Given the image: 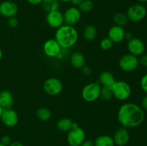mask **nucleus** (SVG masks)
Here are the masks:
<instances>
[{
	"instance_id": "f257e3e1",
	"label": "nucleus",
	"mask_w": 147,
	"mask_h": 146,
	"mask_svg": "<svg viewBox=\"0 0 147 146\" xmlns=\"http://www.w3.org/2000/svg\"><path fill=\"white\" fill-rule=\"evenodd\" d=\"M145 113L142 107L133 102H125L117 112V120L122 127L133 128L139 127L144 121Z\"/></svg>"
},
{
	"instance_id": "f03ea898",
	"label": "nucleus",
	"mask_w": 147,
	"mask_h": 146,
	"mask_svg": "<svg viewBox=\"0 0 147 146\" xmlns=\"http://www.w3.org/2000/svg\"><path fill=\"white\" fill-rule=\"evenodd\" d=\"M79 34L74 26L63 24L56 29L55 40L62 49H68L74 47L78 41Z\"/></svg>"
},
{
	"instance_id": "7ed1b4c3",
	"label": "nucleus",
	"mask_w": 147,
	"mask_h": 146,
	"mask_svg": "<svg viewBox=\"0 0 147 146\" xmlns=\"http://www.w3.org/2000/svg\"><path fill=\"white\" fill-rule=\"evenodd\" d=\"M113 97L119 101H126L131 94V87L130 84L123 80H119L113 83L111 87Z\"/></svg>"
},
{
	"instance_id": "20e7f679",
	"label": "nucleus",
	"mask_w": 147,
	"mask_h": 146,
	"mask_svg": "<svg viewBox=\"0 0 147 146\" xmlns=\"http://www.w3.org/2000/svg\"><path fill=\"white\" fill-rule=\"evenodd\" d=\"M101 85L98 82H90L86 84L81 90V97L88 102H93L100 98Z\"/></svg>"
},
{
	"instance_id": "39448f33",
	"label": "nucleus",
	"mask_w": 147,
	"mask_h": 146,
	"mask_svg": "<svg viewBox=\"0 0 147 146\" xmlns=\"http://www.w3.org/2000/svg\"><path fill=\"white\" fill-rule=\"evenodd\" d=\"M86 140V132L78 123H74L73 127L67 132V142L70 146H80Z\"/></svg>"
},
{
	"instance_id": "423d86ee",
	"label": "nucleus",
	"mask_w": 147,
	"mask_h": 146,
	"mask_svg": "<svg viewBox=\"0 0 147 146\" xmlns=\"http://www.w3.org/2000/svg\"><path fill=\"white\" fill-rule=\"evenodd\" d=\"M129 21L137 23L142 21L147 14L146 8L142 4H134L128 8L126 13Z\"/></svg>"
},
{
	"instance_id": "0eeeda50",
	"label": "nucleus",
	"mask_w": 147,
	"mask_h": 146,
	"mask_svg": "<svg viewBox=\"0 0 147 146\" xmlns=\"http://www.w3.org/2000/svg\"><path fill=\"white\" fill-rule=\"evenodd\" d=\"M43 90L50 96H57L62 92L63 84L61 80L56 77H50L43 83Z\"/></svg>"
},
{
	"instance_id": "6e6552de",
	"label": "nucleus",
	"mask_w": 147,
	"mask_h": 146,
	"mask_svg": "<svg viewBox=\"0 0 147 146\" xmlns=\"http://www.w3.org/2000/svg\"><path fill=\"white\" fill-rule=\"evenodd\" d=\"M139 60L137 57L131 54H126L122 56L119 62L121 70L125 72H131L138 68Z\"/></svg>"
},
{
	"instance_id": "1a4fd4ad",
	"label": "nucleus",
	"mask_w": 147,
	"mask_h": 146,
	"mask_svg": "<svg viewBox=\"0 0 147 146\" xmlns=\"http://www.w3.org/2000/svg\"><path fill=\"white\" fill-rule=\"evenodd\" d=\"M82 17V12L80 11L78 7H69L63 13L64 24L67 25L74 26L80 21Z\"/></svg>"
},
{
	"instance_id": "9d476101",
	"label": "nucleus",
	"mask_w": 147,
	"mask_h": 146,
	"mask_svg": "<svg viewBox=\"0 0 147 146\" xmlns=\"http://www.w3.org/2000/svg\"><path fill=\"white\" fill-rule=\"evenodd\" d=\"M44 54L50 58H57L62 51V48L55 39H48L43 44Z\"/></svg>"
},
{
	"instance_id": "9b49d317",
	"label": "nucleus",
	"mask_w": 147,
	"mask_h": 146,
	"mask_svg": "<svg viewBox=\"0 0 147 146\" xmlns=\"http://www.w3.org/2000/svg\"><path fill=\"white\" fill-rule=\"evenodd\" d=\"M126 47L129 54H133L136 57L143 55L146 49L144 42L137 37H133L128 40Z\"/></svg>"
},
{
	"instance_id": "f8f14e48",
	"label": "nucleus",
	"mask_w": 147,
	"mask_h": 146,
	"mask_svg": "<svg viewBox=\"0 0 147 146\" xmlns=\"http://www.w3.org/2000/svg\"><path fill=\"white\" fill-rule=\"evenodd\" d=\"M18 10L17 4L11 0H5L0 3V15L5 18L16 17Z\"/></svg>"
},
{
	"instance_id": "ddd939ff",
	"label": "nucleus",
	"mask_w": 147,
	"mask_h": 146,
	"mask_svg": "<svg viewBox=\"0 0 147 146\" xmlns=\"http://www.w3.org/2000/svg\"><path fill=\"white\" fill-rule=\"evenodd\" d=\"M46 22L50 28L57 29L64 24L63 13L59 9L50 11L46 16Z\"/></svg>"
},
{
	"instance_id": "4468645a",
	"label": "nucleus",
	"mask_w": 147,
	"mask_h": 146,
	"mask_svg": "<svg viewBox=\"0 0 147 146\" xmlns=\"http://www.w3.org/2000/svg\"><path fill=\"white\" fill-rule=\"evenodd\" d=\"M0 120L6 127H14L18 124L19 115L17 112L13 109H4Z\"/></svg>"
},
{
	"instance_id": "2eb2a0df",
	"label": "nucleus",
	"mask_w": 147,
	"mask_h": 146,
	"mask_svg": "<svg viewBox=\"0 0 147 146\" xmlns=\"http://www.w3.org/2000/svg\"><path fill=\"white\" fill-rule=\"evenodd\" d=\"M113 138L115 145L125 146L130 140V133L127 128L121 127L115 132Z\"/></svg>"
},
{
	"instance_id": "dca6fc26",
	"label": "nucleus",
	"mask_w": 147,
	"mask_h": 146,
	"mask_svg": "<svg viewBox=\"0 0 147 146\" xmlns=\"http://www.w3.org/2000/svg\"><path fill=\"white\" fill-rule=\"evenodd\" d=\"M126 30L123 27L118 25H113L110 27L108 31V37L114 43H120L125 39Z\"/></svg>"
},
{
	"instance_id": "f3484780",
	"label": "nucleus",
	"mask_w": 147,
	"mask_h": 146,
	"mask_svg": "<svg viewBox=\"0 0 147 146\" xmlns=\"http://www.w3.org/2000/svg\"><path fill=\"white\" fill-rule=\"evenodd\" d=\"M14 102V95L9 90H4L0 92V106L4 110L11 108Z\"/></svg>"
},
{
	"instance_id": "a211bd4d",
	"label": "nucleus",
	"mask_w": 147,
	"mask_h": 146,
	"mask_svg": "<svg viewBox=\"0 0 147 146\" xmlns=\"http://www.w3.org/2000/svg\"><path fill=\"white\" fill-rule=\"evenodd\" d=\"M116 81L113 74L109 71H103L99 74L98 83L103 87H111Z\"/></svg>"
},
{
	"instance_id": "6ab92c4d",
	"label": "nucleus",
	"mask_w": 147,
	"mask_h": 146,
	"mask_svg": "<svg viewBox=\"0 0 147 146\" xmlns=\"http://www.w3.org/2000/svg\"><path fill=\"white\" fill-rule=\"evenodd\" d=\"M70 62L71 65L76 69H81L86 65V58L80 52H75L70 55Z\"/></svg>"
},
{
	"instance_id": "aec40b11",
	"label": "nucleus",
	"mask_w": 147,
	"mask_h": 146,
	"mask_svg": "<svg viewBox=\"0 0 147 146\" xmlns=\"http://www.w3.org/2000/svg\"><path fill=\"white\" fill-rule=\"evenodd\" d=\"M73 125H74V122L71 119L68 117H63L57 121L56 126H57V130L60 131L63 133H67L73 128Z\"/></svg>"
},
{
	"instance_id": "412c9836",
	"label": "nucleus",
	"mask_w": 147,
	"mask_h": 146,
	"mask_svg": "<svg viewBox=\"0 0 147 146\" xmlns=\"http://www.w3.org/2000/svg\"><path fill=\"white\" fill-rule=\"evenodd\" d=\"M97 29L93 24H88V25L86 26L83 31V38L88 42L93 41L97 37Z\"/></svg>"
},
{
	"instance_id": "4be33fe9",
	"label": "nucleus",
	"mask_w": 147,
	"mask_h": 146,
	"mask_svg": "<svg viewBox=\"0 0 147 146\" xmlns=\"http://www.w3.org/2000/svg\"><path fill=\"white\" fill-rule=\"evenodd\" d=\"M94 143V146H115L113 137L109 135H102L96 137Z\"/></svg>"
},
{
	"instance_id": "5701e85b",
	"label": "nucleus",
	"mask_w": 147,
	"mask_h": 146,
	"mask_svg": "<svg viewBox=\"0 0 147 146\" xmlns=\"http://www.w3.org/2000/svg\"><path fill=\"white\" fill-rule=\"evenodd\" d=\"M41 4L43 9L47 13L55 10H58L60 8V1L58 0H42Z\"/></svg>"
},
{
	"instance_id": "b1692460",
	"label": "nucleus",
	"mask_w": 147,
	"mask_h": 146,
	"mask_svg": "<svg viewBox=\"0 0 147 146\" xmlns=\"http://www.w3.org/2000/svg\"><path fill=\"white\" fill-rule=\"evenodd\" d=\"M112 19H113L115 25H118L123 27L126 26L129 22L127 16L123 12H116V14H113Z\"/></svg>"
},
{
	"instance_id": "393cba45",
	"label": "nucleus",
	"mask_w": 147,
	"mask_h": 146,
	"mask_svg": "<svg viewBox=\"0 0 147 146\" xmlns=\"http://www.w3.org/2000/svg\"><path fill=\"white\" fill-rule=\"evenodd\" d=\"M36 116L40 121L47 122L51 117L52 113L50 109H48L47 107H42L36 111Z\"/></svg>"
},
{
	"instance_id": "a878e982",
	"label": "nucleus",
	"mask_w": 147,
	"mask_h": 146,
	"mask_svg": "<svg viewBox=\"0 0 147 146\" xmlns=\"http://www.w3.org/2000/svg\"><path fill=\"white\" fill-rule=\"evenodd\" d=\"M94 4L91 0H83L81 4L78 6V9L81 12L88 13L93 10Z\"/></svg>"
},
{
	"instance_id": "bb28decb",
	"label": "nucleus",
	"mask_w": 147,
	"mask_h": 146,
	"mask_svg": "<svg viewBox=\"0 0 147 146\" xmlns=\"http://www.w3.org/2000/svg\"><path fill=\"white\" fill-rule=\"evenodd\" d=\"M113 97V92L111 89V87H101L100 93V98L104 101H109Z\"/></svg>"
},
{
	"instance_id": "cd10ccee",
	"label": "nucleus",
	"mask_w": 147,
	"mask_h": 146,
	"mask_svg": "<svg viewBox=\"0 0 147 146\" xmlns=\"http://www.w3.org/2000/svg\"><path fill=\"white\" fill-rule=\"evenodd\" d=\"M113 45V42L109 38V37H104L100 40V43H99V46H100V49L104 51H108L110 50L112 48Z\"/></svg>"
},
{
	"instance_id": "c85d7f7f",
	"label": "nucleus",
	"mask_w": 147,
	"mask_h": 146,
	"mask_svg": "<svg viewBox=\"0 0 147 146\" xmlns=\"http://www.w3.org/2000/svg\"><path fill=\"white\" fill-rule=\"evenodd\" d=\"M18 24L19 21L16 17L9 18L8 20H7V24H8L9 27H11V28H16V27L18 26Z\"/></svg>"
},
{
	"instance_id": "c756f323",
	"label": "nucleus",
	"mask_w": 147,
	"mask_h": 146,
	"mask_svg": "<svg viewBox=\"0 0 147 146\" xmlns=\"http://www.w3.org/2000/svg\"><path fill=\"white\" fill-rule=\"evenodd\" d=\"M140 86L142 90L147 94V74H144L141 79Z\"/></svg>"
},
{
	"instance_id": "7c9ffc66",
	"label": "nucleus",
	"mask_w": 147,
	"mask_h": 146,
	"mask_svg": "<svg viewBox=\"0 0 147 146\" xmlns=\"http://www.w3.org/2000/svg\"><path fill=\"white\" fill-rule=\"evenodd\" d=\"M0 143L1 144L4 145L9 146L10 143H11V139L9 135H4L1 137V140H0Z\"/></svg>"
},
{
	"instance_id": "2f4dec72",
	"label": "nucleus",
	"mask_w": 147,
	"mask_h": 146,
	"mask_svg": "<svg viewBox=\"0 0 147 146\" xmlns=\"http://www.w3.org/2000/svg\"><path fill=\"white\" fill-rule=\"evenodd\" d=\"M80 70H81L82 73H83V74H84V75H86V76L90 75V74H91V73H92L91 69H90V67H88V66H86V65L83 66V67H82Z\"/></svg>"
},
{
	"instance_id": "473e14b6",
	"label": "nucleus",
	"mask_w": 147,
	"mask_h": 146,
	"mask_svg": "<svg viewBox=\"0 0 147 146\" xmlns=\"http://www.w3.org/2000/svg\"><path fill=\"white\" fill-rule=\"evenodd\" d=\"M139 64H142L143 67H147V54H143L139 60Z\"/></svg>"
},
{
	"instance_id": "72a5a7b5",
	"label": "nucleus",
	"mask_w": 147,
	"mask_h": 146,
	"mask_svg": "<svg viewBox=\"0 0 147 146\" xmlns=\"http://www.w3.org/2000/svg\"><path fill=\"white\" fill-rule=\"evenodd\" d=\"M80 146H94V143L92 140H85Z\"/></svg>"
},
{
	"instance_id": "f704fd0d",
	"label": "nucleus",
	"mask_w": 147,
	"mask_h": 146,
	"mask_svg": "<svg viewBox=\"0 0 147 146\" xmlns=\"http://www.w3.org/2000/svg\"><path fill=\"white\" fill-rule=\"evenodd\" d=\"M142 108L143 110H147V94L143 97L142 100Z\"/></svg>"
},
{
	"instance_id": "c9c22d12",
	"label": "nucleus",
	"mask_w": 147,
	"mask_h": 146,
	"mask_svg": "<svg viewBox=\"0 0 147 146\" xmlns=\"http://www.w3.org/2000/svg\"><path fill=\"white\" fill-rule=\"evenodd\" d=\"M27 1L31 5H38L42 4V0H27Z\"/></svg>"
},
{
	"instance_id": "e433bc0d",
	"label": "nucleus",
	"mask_w": 147,
	"mask_h": 146,
	"mask_svg": "<svg viewBox=\"0 0 147 146\" xmlns=\"http://www.w3.org/2000/svg\"><path fill=\"white\" fill-rule=\"evenodd\" d=\"M83 0H71L70 1V3L73 4V6L74 7H78V6L81 4V2L83 1Z\"/></svg>"
},
{
	"instance_id": "4c0bfd02",
	"label": "nucleus",
	"mask_w": 147,
	"mask_h": 146,
	"mask_svg": "<svg viewBox=\"0 0 147 146\" xmlns=\"http://www.w3.org/2000/svg\"><path fill=\"white\" fill-rule=\"evenodd\" d=\"M9 146H24V145L23 143H21V142L14 141V142H11Z\"/></svg>"
},
{
	"instance_id": "58836bf2",
	"label": "nucleus",
	"mask_w": 147,
	"mask_h": 146,
	"mask_svg": "<svg viewBox=\"0 0 147 146\" xmlns=\"http://www.w3.org/2000/svg\"><path fill=\"white\" fill-rule=\"evenodd\" d=\"M133 34H132L131 32L130 31H126V34H125V39L129 40L131 38H133Z\"/></svg>"
},
{
	"instance_id": "ea45409f",
	"label": "nucleus",
	"mask_w": 147,
	"mask_h": 146,
	"mask_svg": "<svg viewBox=\"0 0 147 146\" xmlns=\"http://www.w3.org/2000/svg\"><path fill=\"white\" fill-rule=\"evenodd\" d=\"M3 58V52L2 50H1V49L0 48V62H1V60H2Z\"/></svg>"
},
{
	"instance_id": "a19ab883",
	"label": "nucleus",
	"mask_w": 147,
	"mask_h": 146,
	"mask_svg": "<svg viewBox=\"0 0 147 146\" xmlns=\"http://www.w3.org/2000/svg\"><path fill=\"white\" fill-rule=\"evenodd\" d=\"M60 2H63V3H67V2H70L71 0H58Z\"/></svg>"
},
{
	"instance_id": "79ce46f5",
	"label": "nucleus",
	"mask_w": 147,
	"mask_h": 146,
	"mask_svg": "<svg viewBox=\"0 0 147 146\" xmlns=\"http://www.w3.org/2000/svg\"><path fill=\"white\" fill-rule=\"evenodd\" d=\"M3 110H4V109L2 108V107L0 106V119H1V114H2L3 113Z\"/></svg>"
},
{
	"instance_id": "37998d69",
	"label": "nucleus",
	"mask_w": 147,
	"mask_h": 146,
	"mask_svg": "<svg viewBox=\"0 0 147 146\" xmlns=\"http://www.w3.org/2000/svg\"><path fill=\"white\" fill-rule=\"evenodd\" d=\"M138 1H139L140 3H145V2H147V0H138Z\"/></svg>"
},
{
	"instance_id": "c03bdc74",
	"label": "nucleus",
	"mask_w": 147,
	"mask_h": 146,
	"mask_svg": "<svg viewBox=\"0 0 147 146\" xmlns=\"http://www.w3.org/2000/svg\"><path fill=\"white\" fill-rule=\"evenodd\" d=\"M0 146H6V145H4L1 144V143H0Z\"/></svg>"
},
{
	"instance_id": "a18cd8bd",
	"label": "nucleus",
	"mask_w": 147,
	"mask_h": 146,
	"mask_svg": "<svg viewBox=\"0 0 147 146\" xmlns=\"http://www.w3.org/2000/svg\"><path fill=\"white\" fill-rule=\"evenodd\" d=\"M11 1H17V0H11Z\"/></svg>"
}]
</instances>
